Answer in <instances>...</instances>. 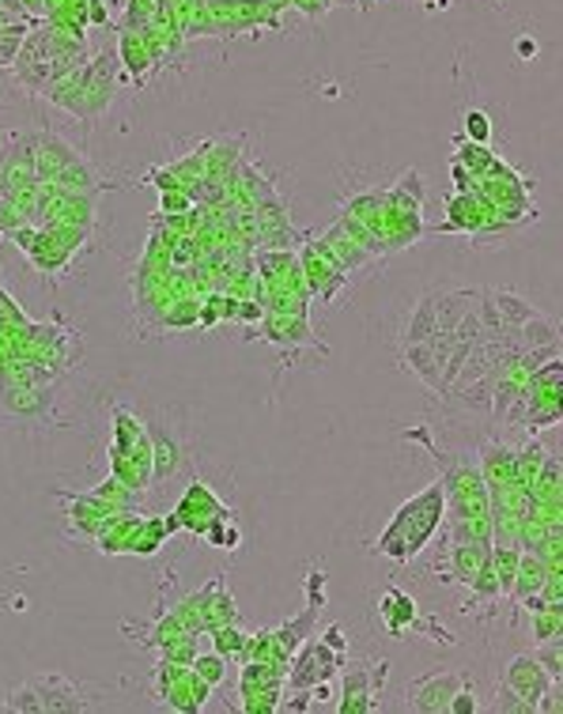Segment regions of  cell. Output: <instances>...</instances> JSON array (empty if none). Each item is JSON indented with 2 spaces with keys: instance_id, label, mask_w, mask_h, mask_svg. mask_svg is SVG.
I'll list each match as a JSON object with an SVG mask.
<instances>
[{
  "instance_id": "obj_24",
  "label": "cell",
  "mask_w": 563,
  "mask_h": 714,
  "mask_svg": "<svg viewBox=\"0 0 563 714\" xmlns=\"http://www.w3.org/2000/svg\"><path fill=\"white\" fill-rule=\"evenodd\" d=\"M144 435H148L144 420H137L129 409H113V443H110V450H129L137 439H144Z\"/></svg>"
},
{
  "instance_id": "obj_11",
  "label": "cell",
  "mask_w": 563,
  "mask_h": 714,
  "mask_svg": "<svg viewBox=\"0 0 563 714\" xmlns=\"http://www.w3.org/2000/svg\"><path fill=\"white\" fill-rule=\"evenodd\" d=\"M378 613H382V624H386V631H390L393 639H404V631L420 624L416 597H409L398 586H390L382 597H378Z\"/></svg>"
},
{
  "instance_id": "obj_19",
  "label": "cell",
  "mask_w": 563,
  "mask_h": 714,
  "mask_svg": "<svg viewBox=\"0 0 563 714\" xmlns=\"http://www.w3.org/2000/svg\"><path fill=\"white\" fill-rule=\"evenodd\" d=\"M488 295H491V303H496V311L499 317H504V325L507 329H518L522 322H530V317L537 314V306L530 303V299H522L518 291H507V288H488Z\"/></svg>"
},
{
  "instance_id": "obj_13",
  "label": "cell",
  "mask_w": 563,
  "mask_h": 714,
  "mask_svg": "<svg viewBox=\"0 0 563 714\" xmlns=\"http://www.w3.org/2000/svg\"><path fill=\"white\" fill-rule=\"evenodd\" d=\"M318 616H322V605H306L295 620H284L277 631H272V635H277V642H280V650H284L288 658H292L295 647H303L311 635H318Z\"/></svg>"
},
{
  "instance_id": "obj_22",
  "label": "cell",
  "mask_w": 563,
  "mask_h": 714,
  "mask_svg": "<svg viewBox=\"0 0 563 714\" xmlns=\"http://www.w3.org/2000/svg\"><path fill=\"white\" fill-rule=\"evenodd\" d=\"M454 144H457V155H454V159H457V163H462L465 171H469L477 182L484 178V171H488V166L496 163V152H491L488 144H473V140H465L462 132L454 137Z\"/></svg>"
},
{
  "instance_id": "obj_15",
  "label": "cell",
  "mask_w": 563,
  "mask_h": 714,
  "mask_svg": "<svg viewBox=\"0 0 563 714\" xmlns=\"http://www.w3.org/2000/svg\"><path fill=\"white\" fill-rule=\"evenodd\" d=\"M182 465V446L171 431L155 428L152 431V480L160 484L166 476H174V469Z\"/></svg>"
},
{
  "instance_id": "obj_25",
  "label": "cell",
  "mask_w": 563,
  "mask_h": 714,
  "mask_svg": "<svg viewBox=\"0 0 563 714\" xmlns=\"http://www.w3.org/2000/svg\"><path fill=\"white\" fill-rule=\"evenodd\" d=\"M160 4L163 0H129L118 31H144V26H152L155 15H160Z\"/></svg>"
},
{
  "instance_id": "obj_46",
  "label": "cell",
  "mask_w": 563,
  "mask_h": 714,
  "mask_svg": "<svg viewBox=\"0 0 563 714\" xmlns=\"http://www.w3.org/2000/svg\"><path fill=\"white\" fill-rule=\"evenodd\" d=\"M0 201H4V178H0Z\"/></svg>"
},
{
  "instance_id": "obj_33",
  "label": "cell",
  "mask_w": 563,
  "mask_h": 714,
  "mask_svg": "<svg viewBox=\"0 0 563 714\" xmlns=\"http://www.w3.org/2000/svg\"><path fill=\"white\" fill-rule=\"evenodd\" d=\"M484 337L480 329V317H477V303L469 306V311L462 314V322L454 325V340H465V344H477Z\"/></svg>"
},
{
  "instance_id": "obj_16",
  "label": "cell",
  "mask_w": 563,
  "mask_h": 714,
  "mask_svg": "<svg viewBox=\"0 0 563 714\" xmlns=\"http://www.w3.org/2000/svg\"><path fill=\"white\" fill-rule=\"evenodd\" d=\"M50 185H57L61 193H80V197H99L102 185H107V182H102L99 174H95L91 166H87L84 159H80V163H73V166H65V171H57V174H54V182H50Z\"/></svg>"
},
{
  "instance_id": "obj_34",
  "label": "cell",
  "mask_w": 563,
  "mask_h": 714,
  "mask_svg": "<svg viewBox=\"0 0 563 714\" xmlns=\"http://www.w3.org/2000/svg\"><path fill=\"white\" fill-rule=\"evenodd\" d=\"M190 205H193V197L186 190H163V197H160V208L166 216H182V212H190Z\"/></svg>"
},
{
  "instance_id": "obj_20",
  "label": "cell",
  "mask_w": 563,
  "mask_h": 714,
  "mask_svg": "<svg viewBox=\"0 0 563 714\" xmlns=\"http://www.w3.org/2000/svg\"><path fill=\"white\" fill-rule=\"evenodd\" d=\"M491 544H454L451 549V582H465L469 586L473 575L484 560H488Z\"/></svg>"
},
{
  "instance_id": "obj_9",
  "label": "cell",
  "mask_w": 563,
  "mask_h": 714,
  "mask_svg": "<svg viewBox=\"0 0 563 714\" xmlns=\"http://www.w3.org/2000/svg\"><path fill=\"white\" fill-rule=\"evenodd\" d=\"M0 409L12 420H42L50 416V393L42 386H23V382H4L0 390Z\"/></svg>"
},
{
  "instance_id": "obj_1",
  "label": "cell",
  "mask_w": 563,
  "mask_h": 714,
  "mask_svg": "<svg viewBox=\"0 0 563 714\" xmlns=\"http://www.w3.org/2000/svg\"><path fill=\"white\" fill-rule=\"evenodd\" d=\"M443 515H446V491H443V484L435 480L427 491L412 496L398 515H393V522L386 526L382 537L375 541V552L390 555V560H398V563L416 560V552H424L427 541L435 537V529L443 526Z\"/></svg>"
},
{
  "instance_id": "obj_7",
  "label": "cell",
  "mask_w": 563,
  "mask_h": 714,
  "mask_svg": "<svg viewBox=\"0 0 563 714\" xmlns=\"http://www.w3.org/2000/svg\"><path fill=\"white\" fill-rule=\"evenodd\" d=\"M340 695L333 707L345 714H367L378 707L375 688H371V661H356V666H340Z\"/></svg>"
},
{
  "instance_id": "obj_28",
  "label": "cell",
  "mask_w": 563,
  "mask_h": 714,
  "mask_svg": "<svg viewBox=\"0 0 563 714\" xmlns=\"http://www.w3.org/2000/svg\"><path fill=\"white\" fill-rule=\"evenodd\" d=\"M537 661H541V669L552 677V681H563V635L560 639H549V642H537Z\"/></svg>"
},
{
  "instance_id": "obj_45",
  "label": "cell",
  "mask_w": 563,
  "mask_h": 714,
  "mask_svg": "<svg viewBox=\"0 0 563 714\" xmlns=\"http://www.w3.org/2000/svg\"><path fill=\"white\" fill-rule=\"evenodd\" d=\"M8 137H12V132H8V126L0 121V140H8Z\"/></svg>"
},
{
  "instance_id": "obj_12",
  "label": "cell",
  "mask_w": 563,
  "mask_h": 714,
  "mask_svg": "<svg viewBox=\"0 0 563 714\" xmlns=\"http://www.w3.org/2000/svg\"><path fill=\"white\" fill-rule=\"evenodd\" d=\"M322 246H325V250H329V258L340 264V272H345V277H348V272H356L359 264H367V261L375 258V253H367L364 246H359L356 238H351L340 224H333L329 231H325Z\"/></svg>"
},
{
  "instance_id": "obj_40",
  "label": "cell",
  "mask_w": 563,
  "mask_h": 714,
  "mask_svg": "<svg viewBox=\"0 0 563 714\" xmlns=\"http://www.w3.org/2000/svg\"><path fill=\"white\" fill-rule=\"evenodd\" d=\"M318 639L329 650H337V654H345V650H348V639H345V631H340L337 624H333V628H325V631H318Z\"/></svg>"
},
{
  "instance_id": "obj_35",
  "label": "cell",
  "mask_w": 563,
  "mask_h": 714,
  "mask_svg": "<svg viewBox=\"0 0 563 714\" xmlns=\"http://www.w3.org/2000/svg\"><path fill=\"white\" fill-rule=\"evenodd\" d=\"M393 190H401L404 197H412V201H420V205H424V190H427V185H424V174H420V171H404V178L393 185Z\"/></svg>"
},
{
  "instance_id": "obj_42",
  "label": "cell",
  "mask_w": 563,
  "mask_h": 714,
  "mask_svg": "<svg viewBox=\"0 0 563 714\" xmlns=\"http://www.w3.org/2000/svg\"><path fill=\"white\" fill-rule=\"evenodd\" d=\"M15 87H20V79H15L12 73H8V68H0V106L15 102L12 95H8V91H15Z\"/></svg>"
},
{
  "instance_id": "obj_36",
  "label": "cell",
  "mask_w": 563,
  "mask_h": 714,
  "mask_svg": "<svg viewBox=\"0 0 563 714\" xmlns=\"http://www.w3.org/2000/svg\"><path fill=\"white\" fill-rule=\"evenodd\" d=\"M451 714H473V711H480V703H477V695H473V688H457V692L451 695V707H446Z\"/></svg>"
},
{
  "instance_id": "obj_4",
  "label": "cell",
  "mask_w": 563,
  "mask_h": 714,
  "mask_svg": "<svg viewBox=\"0 0 563 714\" xmlns=\"http://www.w3.org/2000/svg\"><path fill=\"white\" fill-rule=\"evenodd\" d=\"M465 684L462 673H451V669H439V673L416 677L409 684V707L424 711V714H443L451 707V695Z\"/></svg>"
},
{
  "instance_id": "obj_39",
  "label": "cell",
  "mask_w": 563,
  "mask_h": 714,
  "mask_svg": "<svg viewBox=\"0 0 563 714\" xmlns=\"http://www.w3.org/2000/svg\"><path fill=\"white\" fill-rule=\"evenodd\" d=\"M322 586H325V575L318 567L306 575V597H311V605H325V594H322Z\"/></svg>"
},
{
  "instance_id": "obj_27",
  "label": "cell",
  "mask_w": 563,
  "mask_h": 714,
  "mask_svg": "<svg viewBox=\"0 0 563 714\" xmlns=\"http://www.w3.org/2000/svg\"><path fill=\"white\" fill-rule=\"evenodd\" d=\"M213 647H216V654H224L227 661H242V650H246V631H239V624H219V628H213Z\"/></svg>"
},
{
  "instance_id": "obj_2",
  "label": "cell",
  "mask_w": 563,
  "mask_h": 714,
  "mask_svg": "<svg viewBox=\"0 0 563 714\" xmlns=\"http://www.w3.org/2000/svg\"><path fill=\"white\" fill-rule=\"evenodd\" d=\"M292 658H295V666L288 669V677H292L295 688H306V692H311L318 681H333V677L340 673V666H345V654L329 650L318 635H311V639H306V647L299 650V654H292Z\"/></svg>"
},
{
  "instance_id": "obj_18",
  "label": "cell",
  "mask_w": 563,
  "mask_h": 714,
  "mask_svg": "<svg viewBox=\"0 0 563 714\" xmlns=\"http://www.w3.org/2000/svg\"><path fill=\"white\" fill-rule=\"evenodd\" d=\"M435 333H439L435 303H431V295H424L416 306H412L409 322H404V329H401V344H427L431 337H435Z\"/></svg>"
},
{
  "instance_id": "obj_23",
  "label": "cell",
  "mask_w": 563,
  "mask_h": 714,
  "mask_svg": "<svg viewBox=\"0 0 563 714\" xmlns=\"http://www.w3.org/2000/svg\"><path fill=\"white\" fill-rule=\"evenodd\" d=\"M163 541H166L163 518H144V522L137 526L133 541H129V555H155L163 549Z\"/></svg>"
},
{
  "instance_id": "obj_6",
  "label": "cell",
  "mask_w": 563,
  "mask_h": 714,
  "mask_svg": "<svg viewBox=\"0 0 563 714\" xmlns=\"http://www.w3.org/2000/svg\"><path fill=\"white\" fill-rule=\"evenodd\" d=\"M504 684L515 688V692L522 695L526 703H533V711H537V703H541V695L549 692V688H556V681H552V677L544 673L541 661H537L533 654L510 658L507 669H504Z\"/></svg>"
},
{
  "instance_id": "obj_26",
  "label": "cell",
  "mask_w": 563,
  "mask_h": 714,
  "mask_svg": "<svg viewBox=\"0 0 563 714\" xmlns=\"http://www.w3.org/2000/svg\"><path fill=\"white\" fill-rule=\"evenodd\" d=\"M533 616V642H549L563 635V605H544Z\"/></svg>"
},
{
  "instance_id": "obj_38",
  "label": "cell",
  "mask_w": 563,
  "mask_h": 714,
  "mask_svg": "<svg viewBox=\"0 0 563 714\" xmlns=\"http://www.w3.org/2000/svg\"><path fill=\"white\" fill-rule=\"evenodd\" d=\"M292 8H299L306 20H322V15L333 8V0H292Z\"/></svg>"
},
{
  "instance_id": "obj_21",
  "label": "cell",
  "mask_w": 563,
  "mask_h": 714,
  "mask_svg": "<svg viewBox=\"0 0 563 714\" xmlns=\"http://www.w3.org/2000/svg\"><path fill=\"white\" fill-rule=\"evenodd\" d=\"M515 340L522 344V351L526 348H541V344H552V340H560V325L552 322V317H544L541 311H537L530 322H522L515 329Z\"/></svg>"
},
{
  "instance_id": "obj_17",
  "label": "cell",
  "mask_w": 563,
  "mask_h": 714,
  "mask_svg": "<svg viewBox=\"0 0 563 714\" xmlns=\"http://www.w3.org/2000/svg\"><path fill=\"white\" fill-rule=\"evenodd\" d=\"M401 359H404V364H409V370L420 378V382L427 386L431 393H443V378H439V364H435V356H431L427 344H401Z\"/></svg>"
},
{
  "instance_id": "obj_3",
  "label": "cell",
  "mask_w": 563,
  "mask_h": 714,
  "mask_svg": "<svg viewBox=\"0 0 563 714\" xmlns=\"http://www.w3.org/2000/svg\"><path fill=\"white\" fill-rule=\"evenodd\" d=\"M174 515H178L182 529H190V533L201 537L208 526V518H231V507L219 502L205 480H193L186 488V496L178 499V507H174Z\"/></svg>"
},
{
  "instance_id": "obj_8",
  "label": "cell",
  "mask_w": 563,
  "mask_h": 714,
  "mask_svg": "<svg viewBox=\"0 0 563 714\" xmlns=\"http://www.w3.org/2000/svg\"><path fill=\"white\" fill-rule=\"evenodd\" d=\"M34 692H39L42 711H91V700L84 695L80 684H73L68 677L61 673H46V677H34Z\"/></svg>"
},
{
  "instance_id": "obj_31",
  "label": "cell",
  "mask_w": 563,
  "mask_h": 714,
  "mask_svg": "<svg viewBox=\"0 0 563 714\" xmlns=\"http://www.w3.org/2000/svg\"><path fill=\"white\" fill-rule=\"evenodd\" d=\"M491 711H499V714H533V703H526L522 695L515 692V688L499 684V692H496V703H491Z\"/></svg>"
},
{
  "instance_id": "obj_5",
  "label": "cell",
  "mask_w": 563,
  "mask_h": 714,
  "mask_svg": "<svg viewBox=\"0 0 563 714\" xmlns=\"http://www.w3.org/2000/svg\"><path fill=\"white\" fill-rule=\"evenodd\" d=\"M118 61H121V73L129 79H137V84L152 79L155 68H163L160 53L152 50L144 31H118Z\"/></svg>"
},
{
  "instance_id": "obj_30",
  "label": "cell",
  "mask_w": 563,
  "mask_h": 714,
  "mask_svg": "<svg viewBox=\"0 0 563 714\" xmlns=\"http://www.w3.org/2000/svg\"><path fill=\"white\" fill-rule=\"evenodd\" d=\"M462 137L473 144H491V118L484 110H465L462 113Z\"/></svg>"
},
{
  "instance_id": "obj_37",
  "label": "cell",
  "mask_w": 563,
  "mask_h": 714,
  "mask_svg": "<svg viewBox=\"0 0 563 714\" xmlns=\"http://www.w3.org/2000/svg\"><path fill=\"white\" fill-rule=\"evenodd\" d=\"M110 8L107 0H87V26H110Z\"/></svg>"
},
{
  "instance_id": "obj_44",
  "label": "cell",
  "mask_w": 563,
  "mask_h": 714,
  "mask_svg": "<svg viewBox=\"0 0 563 714\" xmlns=\"http://www.w3.org/2000/svg\"><path fill=\"white\" fill-rule=\"evenodd\" d=\"M412 4H420V8H446L451 0H412Z\"/></svg>"
},
{
  "instance_id": "obj_32",
  "label": "cell",
  "mask_w": 563,
  "mask_h": 714,
  "mask_svg": "<svg viewBox=\"0 0 563 714\" xmlns=\"http://www.w3.org/2000/svg\"><path fill=\"white\" fill-rule=\"evenodd\" d=\"M4 711H42V703H39V692H34V684H20V688H12L8 692V700H4Z\"/></svg>"
},
{
  "instance_id": "obj_14",
  "label": "cell",
  "mask_w": 563,
  "mask_h": 714,
  "mask_svg": "<svg viewBox=\"0 0 563 714\" xmlns=\"http://www.w3.org/2000/svg\"><path fill=\"white\" fill-rule=\"evenodd\" d=\"M435 303V322H439V333H454V325L462 322V314L477 303V291L473 288H457V291H435L431 295Z\"/></svg>"
},
{
  "instance_id": "obj_29",
  "label": "cell",
  "mask_w": 563,
  "mask_h": 714,
  "mask_svg": "<svg viewBox=\"0 0 563 714\" xmlns=\"http://www.w3.org/2000/svg\"><path fill=\"white\" fill-rule=\"evenodd\" d=\"M190 669H193V673H197L205 684H213V688L227 681V658H224V654H197V658L190 661Z\"/></svg>"
},
{
  "instance_id": "obj_41",
  "label": "cell",
  "mask_w": 563,
  "mask_h": 714,
  "mask_svg": "<svg viewBox=\"0 0 563 714\" xmlns=\"http://www.w3.org/2000/svg\"><path fill=\"white\" fill-rule=\"evenodd\" d=\"M451 171H454V182H457V193H477V178H473L469 171H465L457 159H451Z\"/></svg>"
},
{
  "instance_id": "obj_43",
  "label": "cell",
  "mask_w": 563,
  "mask_h": 714,
  "mask_svg": "<svg viewBox=\"0 0 563 714\" xmlns=\"http://www.w3.org/2000/svg\"><path fill=\"white\" fill-rule=\"evenodd\" d=\"M518 57H522V61L537 57V42L533 39H518Z\"/></svg>"
},
{
  "instance_id": "obj_10",
  "label": "cell",
  "mask_w": 563,
  "mask_h": 714,
  "mask_svg": "<svg viewBox=\"0 0 563 714\" xmlns=\"http://www.w3.org/2000/svg\"><path fill=\"white\" fill-rule=\"evenodd\" d=\"M80 152H76L68 140L54 137V132H42L39 129V155H34V178L39 182H54L57 171H65V166L80 163Z\"/></svg>"
}]
</instances>
